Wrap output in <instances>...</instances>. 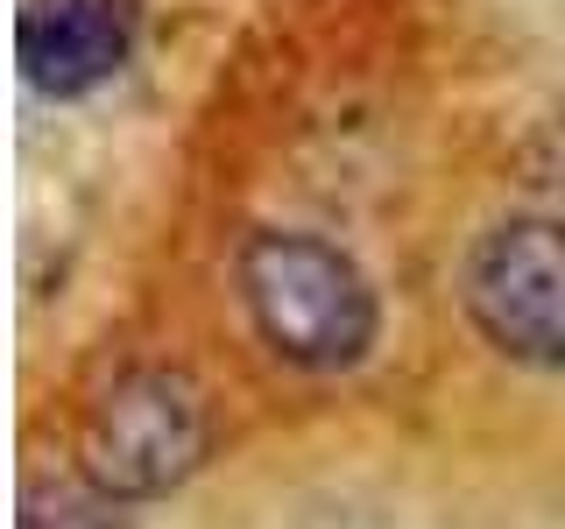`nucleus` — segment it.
Listing matches in <instances>:
<instances>
[{
  "label": "nucleus",
  "instance_id": "obj_4",
  "mask_svg": "<svg viewBox=\"0 0 565 529\" xmlns=\"http://www.w3.org/2000/svg\"><path fill=\"white\" fill-rule=\"evenodd\" d=\"M135 8L128 0H43L22 22V71L50 99H85L128 64Z\"/></svg>",
  "mask_w": 565,
  "mask_h": 529
},
{
  "label": "nucleus",
  "instance_id": "obj_1",
  "mask_svg": "<svg viewBox=\"0 0 565 529\" xmlns=\"http://www.w3.org/2000/svg\"><path fill=\"white\" fill-rule=\"evenodd\" d=\"M255 332L290 367H353L375 346V290L340 247L311 234H255L241 255Z\"/></svg>",
  "mask_w": 565,
  "mask_h": 529
},
{
  "label": "nucleus",
  "instance_id": "obj_2",
  "mask_svg": "<svg viewBox=\"0 0 565 529\" xmlns=\"http://www.w3.org/2000/svg\"><path fill=\"white\" fill-rule=\"evenodd\" d=\"M212 445V402L184 367H128L99 388V402L78 423L85 487L114 501H156L184 487Z\"/></svg>",
  "mask_w": 565,
  "mask_h": 529
},
{
  "label": "nucleus",
  "instance_id": "obj_5",
  "mask_svg": "<svg viewBox=\"0 0 565 529\" xmlns=\"http://www.w3.org/2000/svg\"><path fill=\"white\" fill-rule=\"evenodd\" d=\"M14 529H128L114 494L99 487H71V481H35L22 494V522Z\"/></svg>",
  "mask_w": 565,
  "mask_h": 529
},
{
  "label": "nucleus",
  "instance_id": "obj_3",
  "mask_svg": "<svg viewBox=\"0 0 565 529\" xmlns=\"http://www.w3.org/2000/svg\"><path fill=\"white\" fill-rule=\"evenodd\" d=\"M467 317L509 360L565 367V226L558 219H502L473 240L459 276Z\"/></svg>",
  "mask_w": 565,
  "mask_h": 529
}]
</instances>
